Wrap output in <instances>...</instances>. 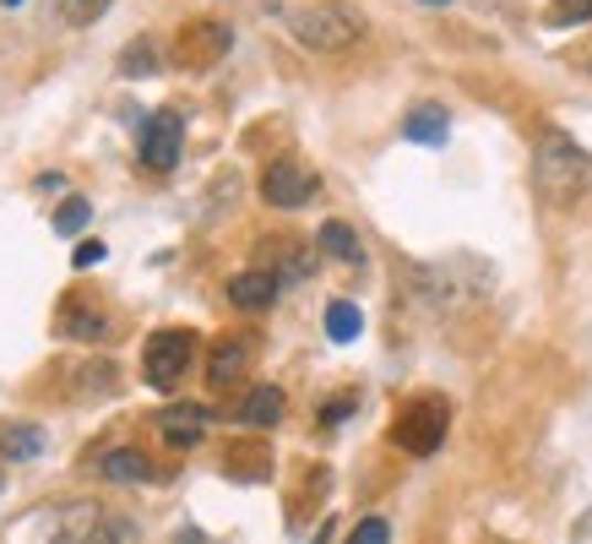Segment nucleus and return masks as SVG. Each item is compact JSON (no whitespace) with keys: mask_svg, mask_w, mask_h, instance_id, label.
I'll return each instance as SVG.
<instances>
[{"mask_svg":"<svg viewBox=\"0 0 592 544\" xmlns=\"http://www.w3.org/2000/svg\"><path fill=\"white\" fill-rule=\"evenodd\" d=\"M402 136H408V142H419V147H441V142L452 136V115H446L441 104H419V109H408Z\"/></svg>","mask_w":592,"mask_h":544,"instance_id":"9b49d317","label":"nucleus"},{"mask_svg":"<svg viewBox=\"0 0 592 544\" xmlns=\"http://www.w3.org/2000/svg\"><path fill=\"white\" fill-rule=\"evenodd\" d=\"M283 393H277V387H251V393H245V404H240V425H251V430H266V425H277V419H283Z\"/></svg>","mask_w":592,"mask_h":544,"instance_id":"f8f14e48","label":"nucleus"},{"mask_svg":"<svg viewBox=\"0 0 592 544\" xmlns=\"http://www.w3.org/2000/svg\"><path fill=\"white\" fill-rule=\"evenodd\" d=\"M180 142H186V121L175 109H158L141 121V164L152 175H169L180 164Z\"/></svg>","mask_w":592,"mask_h":544,"instance_id":"423d86ee","label":"nucleus"},{"mask_svg":"<svg viewBox=\"0 0 592 544\" xmlns=\"http://www.w3.org/2000/svg\"><path fill=\"white\" fill-rule=\"evenodd\" d=\"M316 245H321L327 257H337V262H359V257H364V245H359V234H353L348 223H337V218H327V223H321V234H316Z\"/></svg>","mask_w":592,"mask_h":544,"instance_id":"2eb2a0df","label":"nucleus"},{"mask_svg":"<svg viewBox=\"0 0 592 544\" xmlns=\"http://www.w3.org/2000/svg\"><path fill=\"white\" fill-rule=\"evenodd\" d=\"M392 441L402 447V452H413V458H430V452L446 441V404H435V398L408 404L402 414H397Z\"/></svg>","mask_w":592,"mask_h":544,"instance_id":"20e7f679","label":"nucleus"},{"mask_svg":"<svg viewBox=\"0 0 592 544\" xmlns=\"http://www.w3.org/2000/svg\"><path fill=\"white\" fill-rule=\"evenodd\" d=\"M353 414V404L342 398V404H331V408H321V425H337V419H348Z\"/></svg>","mask_w":592,"mask_h":544,"instance_id":"5701e85b","label":"nucleus"},{"mask_svg":"<svg viewBox=\"0 0 592 544\" xmlns=\"http://www.w3.org/2000/svg\"><path fill=\"white\" fill-rule=\"evenodd\" d=\"M277 294H283V278L266 268H251V272H234V278H229V300H234L240 311H266Z\"/></svg>","mask_w":592,"mask_h":544,"instance_id":"1a4fd4ad","label":"nucleus"},{"mask_svg":"<svg viewBox=\"0 0 592 544\" xmlns=\"http://www.w3.org/2000/svg\"><path fill=\"white\" fill-rule=\"evenodd\" d=\"M109 251H104V240H76V251H71V268L82 272V268H98Z\"/></svg>","mask_w":592,"mask_h":544,"instance_id":"412c9836","label":"nucleus"},{"mask_svg":"<svg viewBox=\"0 0 592 544\" xmlns=\"http://www.w3.org/2000/svg\"><path fill=\"white\" fill-rule=\"evenodd\" d=\"M364 333V311L353 300H331L327 305V338L331 343H353Z\"/></svg>","mask_w":592,"mask_h":544,"instance_id":"dca6fc26","label":"nucleus"},{"mask_svg":"<svg viewBox=\"0 0 592 544\" xmlns=\"http://www.w3.org/2000/svg\"><path fill=\"white\" fill-rule=\"evenodd\" d=\"M61 333H66V338H104V333H109V316H104V311H93V305H82V300H71L66 305V316H61Z\"/></svg>","mask_w":592,"mask_h":544,"instance_id":"ddd939ff","label":"nucleus"},{"mask_svg":"<svg viewBox=\"0 0 592 544\" xmlns=\"http://www.w3.org/2000/svg\"><path fill=\"white\" fill-rule=\"evenodd\" d=\"M316 191H321V180H316V169H310V164H299V158H277V164H266V175H262L266 207L294 212V207L310 202Z\"/></svg>","mask_w":592,"mask_h":544,"instance_id":"39448f33","label":"nucleus"},{"mask_svg":"<svg viewBox=\"0 0 592 544\" xmlns=\"http://www.w3.org/2000/svg\"><path fill=\"white\" fill-rule=\"evenodd\" d=\"M50 223H55V234H82V229H87V223H93V202H87V197H66V202L55 207V218H50Z\"/></svg>","mask_w":592,"mask_h":544,"instance_id":"a211bd4d","label":"nucleus"},{"mask_svg":"<svg viewBox=\"0 0 592 544\" xmlns=\"http://www.w3.org/2000/svg\"><path fill=\"white\" fill-rule=\"evenodd\" d=\"M158 66V55H152V44H131V50H126V55H120V71H126V76H131V71H141V76H147V71Z\"/></svg>","mask_w":592,"mask_h":544,"instance_id":"aec40b11","label":"nucleus"},{"mask_svg":"<svg viewBox=\"0 0 592 544\" xmlns=\"http://www.w3.org/2000/svg\"><path fill=\"white\" fill-rule=\"evenodd\" d=\"M424 6H452V0H424Z\"/></svg>","mask_w":592,"mask_h":544,"instance_id":"b1692460","label":"nucleus"},{"mask_svg":"<svg viewBox=\"0 0 592 544\" xmlns=\"http://www.w3.org/2000/svg\"><path fill=\"white\" fill-rule=\"evenodd\" d=\"M0 490H6V474H0Z\"/></svg>","mask_w":592,"mask_h":544,"instance_id":"a878e982","label":"nucleus"},{"mask_svg":"<svg viewBox=\"0 0 592 544\" xmlns=\"http://www.w3.org/2000/svg\"><path fill=\"white\" fill-rule=\"evenodd\" d=\"M288 33H294V44H305L316 55H337V50L364 39V17L353 6H342V0H316V6L288 11Z\"/></svg>","mask_w":592,"mask_h":544,"instance_id":"f03ea898","label":"nucleus"},{"mask_svg":"<svg viewBox=\"0 0 592 544\" xmlns=\"http://www.w3.org/2000/svg\"><path fill=\"white\" fill-rule=\"evenodd\" d=\"M104 479H109V484H141V479H152V463H147L136 447H120V452L104 458Z\"/></svg>","mask_w":592,"mask_h":544,"instance_id":"4468645a","label":"nucleus"},{"mask_svg":"<svg viewBox=\"0 0 592 544\" xmlns=\"http://www.w3.org/2000/svg\"><path fill=\"white\" fill-rule=\"evenodd\" d=\"M348 544H392V529H387V517H364L353 534H348Z\"/></svg>","mask_w":592,"mask_h":544,"instance_id":"6ab92c4d","label":"nucleus"},{"mask_svg":"<svg viewBox=\"0 0 592 544\" xmlns=\"http://www.w3.org/2000/svg\"><path fill=\"white\" fill-rule=\"evenodd\" d=\"M175 55H180V66H212V61H223L229 55V28H218V22H197V28H186L180 33V44H175Z\"/></svg>","mask_w":592,"mask_h":544,"instance_id":"0eeeda50","label":"nucleus"},{"mask_svg":"<svg viewBox=\"0 0 592 544\" xmlns=\"http://www.w3.org/2000/svg\"><path fill=\"white\" fill-rule=\"evenodd\" d=\"M0 6H22V0H0Z\"/></svg>","mask_w":592,"mask_h":544,"instance_id":"393cba45","label":"nucleus"},{"mask_svg":"<svg viewBox=\"0 0 592 544\" xmlns=\"http://www.w3.org/2000/svg\"><path fill=\"white\" fill-rule=\"evenodd\" d=\"M109 0H66V11H71V22H87V17H98Z\"/></svg>","mask_w":592,"mask_h":544,"instance_id":"4be33fe9","label":"nucleus"},{"mask_svg":"<svg viewBox=\"0 0 592 544\" xmlns=\"http://www.w3.org/2000/svg\"><path fill=\"white\" fill-rule=\"evenodd\" d=\"M592 180V153L565 132H543L532 147V186L549 207H571Z\"/></svg>","mask_w":592,"mask_h":544,"instance_id":"f257e3e1","label":"nucleus"},{"mask_svg":"<svg viewBox=\"0 0 592 544\" xmlns=\"http://www.w3.org/2000/svg\"><path fill=\"white\" fill-rule=\"evenodd\" d=\"M0 452L6 458H39L44 452V430H33V425H6V436H0Z\"/></svg>","mask_w":592,"mask_h":544,"instance_id":"f3484780","label":"nucleus"},{"mask_svg":"<svg viewBox=\"0 0 592 544\" xmlns=\"http://www.w3.org/2000/svg\"><path fill=\"white\" fill-rule=\"evenodd\" d=\"M245 365H251V343L223 338L212 348V359H207V381H212V387H234V381L245 376Z\"/></svg>","mask_w":592,"mask_h":544,"instance_id":"9d476101","label":"nucleus"},{"mask_svg":"<svg viewBox=\"0 0 592 544\" xmlns=\"http://www.w3.org/2000/svg\"><path fill=\"white\" fill-rule=\"evenodd\" d=\"M207 425H212V408H201V404H175L158 414V430H163L169 447H197L201 436H207Z\"/></svg>","mask_w":592,"mask_h":544,"instance_id":"6e6552de","label":"nucleus"},{"mask_svg":"<svg viewBox=\"0 0 592 544\" xmlns=\"http://www.w3.org/2000/svg\"><path fill=\"white\" fill-rule=\"evenodd\" d=\"M191 359H197V333L169 327V333H152V338H147V348H141V376H147V387L175 393L180 376L191 370Z\"/></svg>","mask_w":592,"mask_h":544,"instance_id":"7ed1b4c3","label":"nucleus"}]
</instances>
